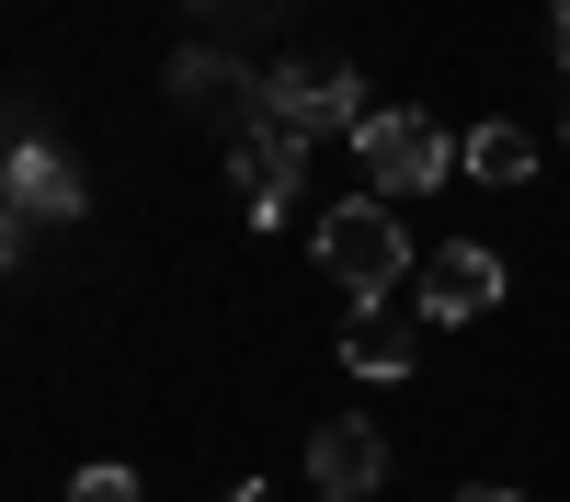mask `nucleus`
I'll list each match as a JSON object with an SVG mask.
<instances>
[{
    "mask_svg": "<svg viewBox=\"0 0 570 502\" xmlns=\"http://www.w3.org/2000/svg\"><path fill=\"white\" fill-rule=\"evenodd\" d=\"M343 365L354 377H411L422 365V308H343Z\"/></svg>",
    "mask_w": 570,
    "mask_h": 502,
    "instance_id": "nucleus-9",
    "label": "nucleus"
},
{
    "mask_svg": "<svg viewBox=\"0 0 570 502\" xmlns=\"http://www.w3.org/2000/svg\"><path fill=\"white\" fill-rule=\"evenodd\" d=\"M411 286H422V319H434V332H468L480 308H502V252H480V240H445L434 263L411 274Z\"/></svg>",
    "mask_w": 570,
    "mask_h": 502,
    "instance_id": "nucleus-6",
    "label": "nucleus"
},
{
    "mask_svg": "<svg viewBox=\"0 0 570 502\" xmlns=\"http://www.w3.org/2000/svg\"><path fill=\"white\" fill-rule=\"evenodd\" d=\"M308 480H320L331 502H365L376 480H389V434L354 423V411H343V423H320V434H308Z\"/></svg>",
    "mask_w": 570,
    "mask_h": 502,
    "instance_id": "nucleus-7",
    "label": "nucleus"
},
{
    "mask_svg": "<svg viewBox=\"0 0 570 502\" xmlns=\"http://www.w3.org/2000/svg\"><path fill=\"white\" fill-rule=\"evenodd\" d=\"M0 206H12V240H35V228H69V217H80V171L23 126V137H12V171H0Z\"/></svg>",
    "mask_w": 570,
    "mask_h": 502,
    "instance_id": "nucleus-5",
    "label": "nucleus"
},
{
    "mask_svg": "<svg viewBox=\"0 0 570 502\" xmlns=\"http://www.w3.org/2000/svg\"><path fill=\"white\" fill-rule=\"evenodd\" d=\"M548 58H559V69H570V12H559V23H548Z\"/></svg>",
    "mask_w": 570,
    "mask_h": 502,
    "instance_id": "nucleus-12",
    "label": "nucleus"
},
{
    "mask_svg": "<svg viewBox=\"0 0 570 502\" xmlns=\"http://www.w3.org/2000/svg\"><path fill=\"white\" fill-rule=\"evenodd\" d=\"M456 502H525V491H491V480H480V491H456Z\"/></svg>",
    "mask_w": 570,
    "mask_h": 502,
    "instance_id": "nucleus-13",
    "label": "nucleus"
},
{
    "mask_svg": "<svg viewBox=\"0 0 570 502\" xmlns=\"http://www.w3.org/2000/svg\"><path fill=\"white\" fill-rule=\"evenodd\" d=\"M69 502H149V491H137V469H115V456H104V469L69 480Z\"/></svg>",
    "mask_w": 570,
    "mask_h": 502,
    "instance_id": "nucleus-11",
    "label": "nucleus"
},
{
    "mask_svg": "<svg viewBox=\"0 0 570 502\" xmlns=\"http://www.w3.org/2000/svg\"><path fill=\"white\" fill-rule=\"evenodd\" d=\"M468 171H480V183H525L537 171V137L525 126H480V137H468Z\"/></svg>",
    "mask_w": 570,
    "mask_h": 502,
    "instance_id": "nucleus-10",
    "label": "nucleus"
},
{
    "mask_svg": "<svg viewBox=\"0 0 570 502\" xmlns=\"http://www.w3.org/2000/svg\"><path fill=\"white\" fill-rule=\"evenodd\" d=\"M263 115L285 126V137H308V149H320V137H365V80L343 69V58H285L274 80H263Z\"/></svg>",
    "mask_w": 570,
    "mask_h": 502,
    "instance_id": "nucleus-3",
    "label": "nucleus"
},
{
    "mask_svg": "<svg viewBox=\"0 0 570 502\" xmlns=\"http://www.w3.org/2000/svg\"><path fill=\"white\" fill-rule=\"evenodd\" d=\"M217 502H263V480H240V491H217Z\"/></svg>",
    "mask_w": 570,
    "mask_h": 502,
    "instance_id": "nucleus-14",
    "label": "nucleus"
},
{
    "mask_svg": "<svg viewBox=\"0 0 570 502\" xmlns=\"http://www.w3.org/2000/svg\"><path fill=\"white\" fill-rule=\"evenodd\" d=\"M320 274L343 286V308H389L411 274H422L411 263V228L389 217V195H343V206L320 217Z\"/></svg>",
    "mask_w": 570,
    "mask_h": 502,
    "instance_id": "nucleus-1",
    "label": "nucleus"
},
{
    "mask_svg": "<svg viewBox=\"0 0 570 502\" xmlns=\"http://www.w3.org/2000/svg\"><path fill=\"white\" fill-rule=\"evenodd\" d=\"M354 160H365V195H434L445 171H468V149L434 115H411V104H376L365 137H354Z\"/></svg>",
    "mask_w": 570,
    "mask_h": 502,
    "instance_id": "nucleus-2",
    "label": "nucleus"
},
{
    "mask_svg": "<svg viewBox=\"0 0 570 502\" xmlns=\"http://www.w3.org/2000/svg\"><path fill=\"white\" fill-rule=\"evenodd\" d=\"M171 91L195 115H217V126H263V80L240 69V58H217V46H195V58H171Z\"/></svg>",
    "mask_w": 570,
    "mask_h": 502,
    "instance_id": "nucleus-8",
    "label": "nucleus"
},
{
    "mask_svg": "<svg viewBox=\"0 0 570 502\" xmlns=\"http://www.w3.org/2000/svg\"><path fill=\"white\" fill-rule=\"evenodd\" d=\"M297 171H308V137H285L274 115L228 137V183H240V206H252V228H274L285 206H297Z\"/></svg>",
    "mask_w": 570,
    "mask_h": 502,
    "instance_id": "nucleus-4",
    "label": "nucleus"
}]
</instances>
